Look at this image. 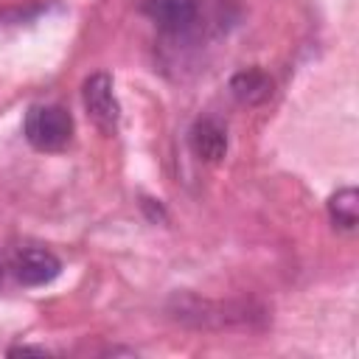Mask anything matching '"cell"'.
I'll list each match as a JSON object with an SVG mask.
<instances>
[{"mask_svg": "<svg viewBox=\"0 0 359 359\" xmlns=\"http://www.w3.org/2000/svg\"><path fill=\"white\" fill-rule=\"evenodd\" d=\"M20 353H34V356H48L45 348H34V345H17V348H8V356H20Z\"/></svg>", "mask_w": 359, "mask_h": 359, "instance_id": "obj_9", "label": "cell"}, {"mask_svg": "<svg viewBox=\"0 0 359 359\" xmlns=\"http://www.w3.org/2000/svg\"><path fill=\"white\" fill-rule=\"evenodd\" d=\"M171 314L182 323L191 325H233V323H247L252 314L247 306H222L199 300V297H174L171 300Z\"/></svg>", "mask_w": 359, "mask_h": 359, "instance_id": "obj_5", "label": "cell"}, {"mask_svg": "<svg viewBox=\"0 0 359 359\" xmlns=\"http://www.w3.org/2000/svg\"><path fill=\"white\" fill-rule=\"evenodd\" d=\"M140 14H146L163 36L191 39L202 31L205 0H140Z\"/></svg>", "mask_w": 359, "mask_h": 359, "instance_id": "obj_2", "label": "cell"}, {"mask_svg": "<svg viewBox=\"0 0 359 359\" xmlns=\"http://www.w3.org/2000/svg\"><path fill=\"white\" fill-rule=\"evenodd\" d=\"M6 269H8V275L20 286H45V283H50V280L59 278L62 261L50 250L28 244V247H17L8 255Z\"/></svg>", "mask_w": 359, "mask_h": 359, "instance_id": "obj_3", "label": "cell"}, {"mask_svg": "<svg viewBox=\"0 0 359 359\" xmlns=\"http://www.w3.org/2000/svg\"><path fill=\"white\" fill-rule=\"evenodd\" d=\"M81 101H84V109L87 115L93 118V123L107 132V135H115L118 132V123H121V107H118V98L112 93V76L109 73H93L84 79L81 84Z\"/></svg>", "mask_w": 359, "mask_h": 359, "instance_id": "obj_4", "label": "cell"}, {"mask_svg": "<svg viewBox=\"0 0 359 359\" xmlns=\"http://www.w3.org/2000/svg\"><path fill=\"white\" fill-rule=\"evenodd\" d=\"M191 151L205 163H219L227 154V129L216 118H196L188 132Z\"/></svg>", "mask_w": 359, "mask_h": 359, "instance_id": "obj_6", "label": "cell"}, {"mask_svg": "<svg viewBox=\"0 0 359 359\" xmlns=\"http://www.w3.org/2000/svg\"><path fill=\"white\" fill-rule=\"evenodd\" d=\"M328 219L334 227L353 233L359 224V194L356 188H339L328 199Z\"/></svg>", "mask_w": 359, "mask_h": 359, "instance_id": "obj_8", "label": "cell"}, {"mask_svg": "<svg viewBox=\"0 0 359 359\" xmlns=\"http://www.w3.org/2000/svg\"><path fill=\"white\" fill-rule=\"evenodd\" d=\"M22 135L36 151H65L73 140V115L62 104H34L25 112Z\"/></svg>", "mask_w": 359, "mask_h": 359, "instance_id": "obj_1", "label": "cell"}, {"mask_svg": "<svg viewBox=\"0 0 359 359\" xmlns=\"http://www.w3.org/2000/svg\"><path fill=\"white\" fill-rule=\"evenodd\" d=\"M230 93H233L236 101H241L247 107H258V104L269 101L272 79L264 70H258V67H247V70H238L230 79Z\"/></svg>", "mask_w": 359, "mask_h": 359, "instance_id": "obj_7", "label": "cell"}]
</instances>
